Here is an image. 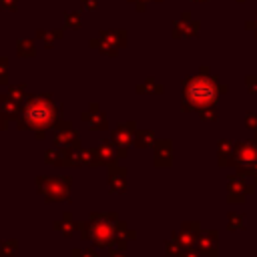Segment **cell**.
Wrapping results in <instances>:
<instances>
[{
	"label": "cell",
	"mask_w": 257,
	"mask_h": 257,
	"mask_svg": "<svg viewBox=\"0 0 257 257\" xmlns=\"http://www.w3.org/2000/svg\"><path fill=\"white\" fill-rule=\"evenodd\" d=\"M189 96L197 104H207V102H211L215 98V88L207 80H195L189 86Z\"/></svg>",
	"instance_id": "obj_1"
}]
</instances>
